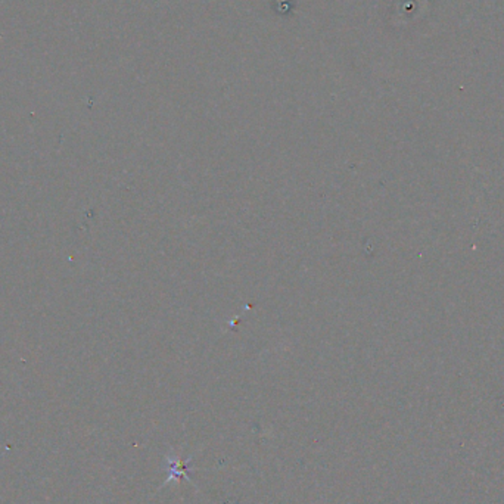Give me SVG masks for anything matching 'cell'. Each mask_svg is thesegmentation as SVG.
Masks as SVG:
<instances>
[{"label": "cell", "instance_id": "obj_1", "mask_svg": "<svg viewBox=\"0 0 504 504\" xmlns=\"http://www.w3.org/2000/svg\"><path fill=\"white\" fill-rule=\"evenodd\" d=\"M167 462H168L167 482H170L174 478H177V479L188 478V464L185 462H181L179 457H168Z\"/></svg>", "mask_w": 504, "mask_h": 504}]
</instances>
